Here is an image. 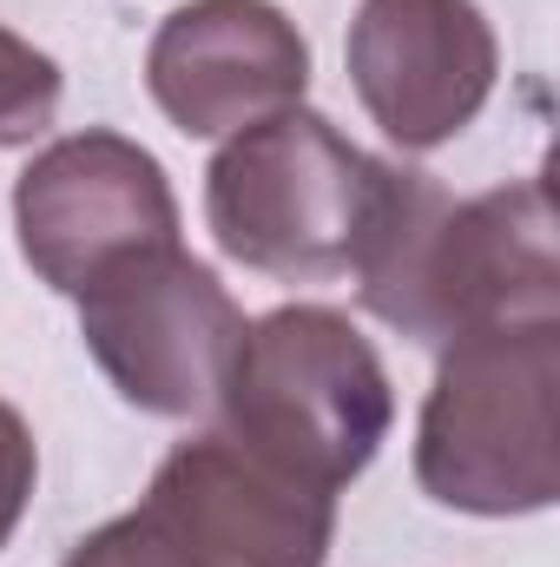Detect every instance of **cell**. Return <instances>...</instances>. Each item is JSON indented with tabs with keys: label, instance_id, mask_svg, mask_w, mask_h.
I'll use <instances>...</instances> for the list:
<instances>
[{
	"label": "cell",
	"instance_id": "obj_1",
	"mask_svg": "<svg viewBox=\"0 0 560 567\" xmlns=\"http://www.w3.org/2000/svg\"><path fill=\"white\" fill-rule=\"evenodd\" d=\"M350 278L363 310L422 350L508 317H560L548 172L495 185L481 198H448L428 172L390 158Z\"/></svg>",
	"mask_w": 560,
	"mask_h": 567
},
{
	"label": "cell",
	"instance_id": "obj_2",
	"mask_svg": "<svg viewBox=\"0 0 560 567\" xmlns=\"http://www.w3.org/2000/svg\"><path fill=\"white\" fill-rule=\"evenodd\" d=\"M428 502L481 522L560 502V317H508L442 343L416 423Z\"/></svg>",
	"mask_w": 560,
	"mask_h": 567
},
{
	"label": "cell",
	"instance_id": "obj_3",
	"mask_svg": "<svg viewBox=\"0 0 560 567\" xmlns=\"http://www.w3.org/2000/svg\"><path fill=\"white\" fill-rule=\"evenodd\" d=\"M225 435L290 482L350 488L396 423V390L376 343L330 303H283L258 317L218 390Z\"/></svg>",
	"mask_w": 560,
	"mask_h": 567
},
{
	"label": "cell",
	"instance_id": "obj_4",
	"mask_svg": "<svg viewBox=\"0 0 560 567\" xmlns=\"http://www.w3.org/2000/svg\"><path fill=\"white\" fill-rule=\"evenodd\" d=\"M390 158L350 145L323 113L290 106L245 126L205 172V225L218 251L258 278L330 284L356 271Z\"/></svg>",
	"mask_w": 560,
	"mask_h": 567
},
{
	"label": "cell",
	"instance_id": "obj_5",
	"mask_svg": "<svg viewBox=\"0 0 560 567\" xmlns=\"http://www.w3.org/2000/svg\"><path fill=\"white\" fill-rule=\"evenodd\" d=\"M73 303H80V337L106 370V383L133 410L165 423L218 410V390L251 330L238 297L185 245H152L120 258Z\"/></svg>",
	"mask_w": 560,
	"mask_h": 567
},
{
	"label": "cell",
	"instance_id": "obj_6",
	"mask_svg": "<svg viewBox=\"0 0 560 567\" xmlns=\"http://www.w3.org/2000/svg\"><path fill=\"white\" fill-rule=\"evenodd\" d=\"M13 231L33 278L60 297H80L120 258L178 245V198L139 140L86 126L40 145L13 178Z\"/></svg>",
	"mask_w": 560,
	"mask_h": 567
},
{
	"label": "cell",
	"instance_id": "obj_7",
	"mask_svg": "<svg viewBox=\"0 0 560 567\" xmlns=\"http://www.w3.org/2000/svg\"><path fill=\"white\" fill-rule=\"evenodd\" d=\"M343 60L376 133L403 152H435L481 120L501 40L475 0H363Z\"/></svg>",
	"mask_w": 560,
	"mask_h": 567
},
{
	"label": "cell",
	"instance_id": "obj_8",
	"mask_svg": "<svg viewBox=\"0 0 560 567\" xmlns=\"http://www.w3.org/2000/svg\"><path fill=\"white\" fill-rule=\"evenodd\" d=\"M145 93L185 140H238L310 93V40L278 0H185L145 47Z\"/></svg>",
	"mask_w": 560,
	"mask_h": 567
},
{
	"label": "cell",
	"instance_id": "obj_9",
	"mask_svg": "<svg viewBox=\"0 0 560 567\" xmlns=\"http://www.w3.org/2000/svg\"><path fill=\"white\" fill-rule=\"evenodd\" d=\"M139 508L225 567H323L336 535V495L290 482L225 429L178 442L158 462Z\"/></svg>",
	"mask_w": 560,
	"mask_h": 567
},
{
	"label": "cell",
	"instance_id": "obj_10",
	"mask_svg": "<svg viewBox=\"0 0 560 567\" xmlns=\"http://www.w3.org/2000/svg\"><path fill=\"white\" fill-rule=\"evenodd\" d=\"M60 93H66L60 60L0 27V152L46 140V126L60 120Z\"/></svg>",
	"mask_w": 560,
	"mask_h": 567
},
{
	"label": "cell",
	"instance_id": "obj_11",
	"mask_svg": "<svg viewBox=\"0 0 560 567\" xmlns=\"http://www.w3.org/2000/svg\"><path fill=\"white\" fill-rule=\"evenodd\" d=\"M60 567H225L218 555H205L198 542H185L178 528H165L158 515H120L106 528H93L86 542H73V555Z\"/></svg>",
	"mask_w": 560,
	"mask_h": 567
},
{
	"label": "cell",
	"instance_id": "obj_12",
	"mask_svg": "<svg viewBox=\"0 0 560 567\" xmlns=\"http://www.w3.org/2000/svg\"><path fill=\"white\" fill-rule=\"evenodd\" d=\"M33 482H40V449H33V429L27 416L0 396V548L13 542L27 502H33Z\"/></svg>",
	"mask_w": 560,
	"mask_h": 567
}]
</instances>
